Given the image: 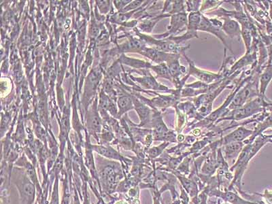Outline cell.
<instances>
[{
    "mask_svg": "<svg viewBox=\"0 0 272 204\" xmlns=\"http://www.w3.org/2000/svg\"><path fill=\"white\" fill-rule=\"evenodd\" d=\"M224 29L228 34L236 35L239 32V26L234 20H226L224 24Z\"/></svg>",
    "mask_w": 272,
    "mask_h": 204,
    "instance_id": "277c9868",
    "label": "cell"
},
{
    "mask_svg": "<svg viewBox=\"0 0 272 204\" xmlns=\"http://www.w3.org/2000/svg\"><path fill=\"white\" fill-rule=\"evenodd\" d=\"M272 78V70L271 67H270V68L268 69L266 71L265 73L262 76V89H261V91H262V93H264L266 91V87H267L268 83L271 80Z\"/></svg>",
    "mask_w": 272,
    "mask_h": 204,
    "instance_id": "52a82bcc",
    "label": "cell"
},
{
    "mask_svg": "<svg viewBox=\"0 0 272 204\" xmlns=\"http://www.w3.org/2000/svg\"><path fill=\"white\" fill-rule=\"evenodd\" d=\"M18 188L21 189V194L23 201L26 202V204H31L33 202L34 198V187L31 184L30 181L27 179H24L22 181Z\"/></svg>",
    "mask_w": 272,
    "mask_h": 204,
    "instance_id": "6da1fadb",
    "label": "cell"
},
{
    "mask_svg": "<svg viewBox=\"0 0 272 204\" xmlns=\"http://www.w3.org/2000/svg\"><path fill=\"white\" fill-rule=\"evenodd\" d=\"M140 3H141V2H140V1H135V3H134V2L131 3V5L134 4V5H136V6H138V5H140ZM125 8H126V9H125V10H130V9L134 8V7L130 6V5H129L128 7H125Z\"/></svg>",
    "mask_w": 272,
    "mask_h": 204,
    "instance_id": "ba28073f",
    "label": "cell"
},
{
    "mask_svg": "<svg viewBox=\"0 0 272 204\" xmlns=\"http://www.w3.org/2000/svg\"><path fill=\"white\" fill-rule=\"evenodd\" d=\"M95 151L99 153V154L104 155L105 157H109V158L115 159V160H121V157L117 152H116L114 150L110 149V148L103 147H93Z\"/></svg>",
    "mask_w": 272,
    "mask_h": 204,
    "instance_id": "3957f363",
    "label": "cell"
},
{
    "mask_svg": "<svg viewBox=\"0 0 272 204\" xmlns=\"http://www.w3.org/2000/svg\"><path fill=\"white\" fill-rule=\"evenodd\" d=\"M102 177L104 179L105 185L108 188H113L116 182V175L113 168L108 167L105 168Z\"/></svg>",
    "mask_w": 272,
    "mask_h": 204,
    "instance_id": "7a4b0ae2",
    "label": "cell"
},
{
    "mask_svg": "<svg viewBox=\"0 0 272 204\" xmlns=\"http://www.w3.org/2000/svg\"><path fill=\"white\" fill-rule=\"evenodd\" d=\"M121 61L125 64L131 65V66L135 67H146L148 65V63L144 62V61H140V60L131 59L125 57V56H122L121 58Z\"/></svg>",
    "mask_w": 272,
    "mask_h": 204,
    "instance_id": "5b68a950",
    "label": "cell"
},
{
    "mask_svg": "<svg viewBox=\"0 0 272 204\" xmlns=\"http://www.w3.org/2000/svg\"><path fill=\"white\" fill-rule=\"evenodd\" d=\"M119 106L120 111L121 112V114L127 112V110H130L131 108H132V104H131V99L128 97L125 96L120 97L119 100Z\"/></svg>",
    "mask_w": 272,
    "mask_h": 204,
    "instance_id": "8992f818",
    "label": "cell"
}]
</instances>
